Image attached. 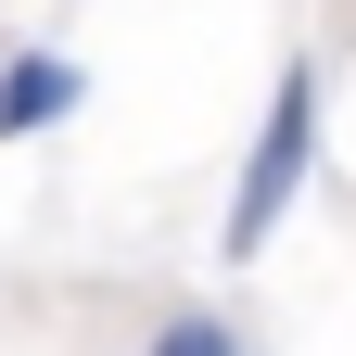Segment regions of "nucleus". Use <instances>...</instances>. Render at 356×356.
<instances>
[{
  "label": "nucleus",
  "instance_id": "1",
  "mask_svg": "<svg viewBox=\"0 0 356 356\" xmlns=\"http://www.w3.org/2000/svg\"><path fill=\"white\" fill-rule=\"evenodd\" d=\"M305 165H318V64H280L267 127H254V153H242V178H229V216H216V254H229V267L267 254V229H280L293 191H305Z\"/></svg>",
  "mask_w": 356,
  "mask_h": 356
},
{
  "label": "nucleus",
  "instance_id": "2",
  "mask_svg": "<svg viewBox=\"0 0 356 356\" xmlns=\"http://www.w3.org/2000/svg\"><path fill=\"white\" fill-rule=\"evenodd\" d=\"M89 102V76L64 51H0V140H38V127H64Z\"/></svg>",
  "mask_w": 356,
  "mask_h": 356
},
{
  "label": "nucleus",
  "instance_id": "3",
  "mask_svg": "<svg viewBox=\"0 0 356 356\" xmlns=\"http://www.w3.org/2000/svg\"><path fill=\"white\" fill-rule=\"evenodd\" d=\"M153 356H254V343H242V318H216V305H165Z\"/></svg>",
  "mask_w": 356,
  "mask_h": 356
}]
</instances>
